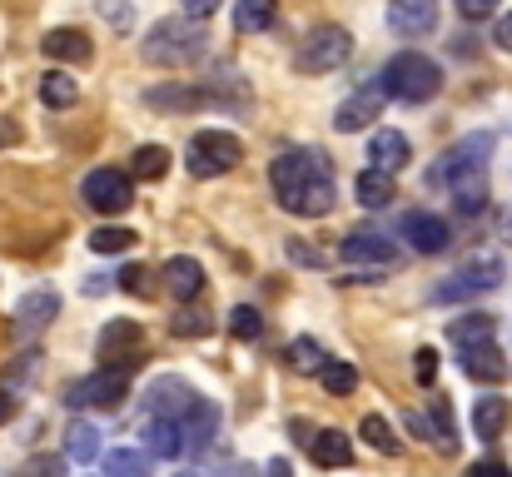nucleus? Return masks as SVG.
<instances>
[{
  "label": "nucleus",
  "instance_id": "f257e3e1",
  "mask_svg": "<svg viewBox=\"0 0 512 477\" xmlns=\"http://www.w3.org/2000/svg\"><path fill=\"white\" fill-rule=\"evenodd\" d=\"M274 199L299 219H324L334 209V164L319 150H279L269 159Z\"/></svg>",
  "mask_w": 512,
  "mask_h": 477
},
{
  "label": "nucleus",
  "instance_id": "f03ea898",
  "mask_svg": "<svg viewBox=\"0 0 512 477\" xmlns=\"http://www.w3.org/2000/svg\"><path fill=\"white\" fill-rule=\"evenodd\" d=\"M204 20H189V15H170V20H155L150 30H145V45H140V55H145V65H155V70H179V65H194L199 55H204Z\"/></svg>",
  "mask_w": 512,
  "mask_h": 477
},
{
  "label": "nucleus",
  "instance_id": "7ed1b4c3",
  "mask_svg": "<svg viewBox=\"0 0 512 477\" xmlns=\"http://www.w3.org/2000/svg\"><path fill=\"white\" fill-rule=\"evenodd\" d=\"M378 85H383L393 100H403V105H428V100L443 90V70H438V60H428L423 50H398V55L383 65Z\"/></svg>",
  "mask_w": 512,
  "mask_h": 477
},
{
  "label": "nucleus",
  "instance_id": "20e7f679",
  "mask_svg": "<svg viewBox=\"0 0 512 477\" xmlns=\"http://www.w3.org/2000/svg\"><path fill=\"white\" fill-rule=\"evenodd\" d=\"M189 174L194 179H219V174H229L239 159H244V145H239V135H229V130H199L194 140H189Z\"/></svg>",
  "mask_w": 512,
  "mask_h": 477
},
{
  "label": "nucleus",
  "instance_id": "39448f33",
  "mask_svg": "<svg viewBox=\"0 0 512 477\" xmlns=\"http://www.w3.org/2000/svg\"><path fill=\"white\" fill-rule=\"evenodd\" d=\"M348 55H353V35H348L343 25H319V30H309V40L299 45L294 65H299L304 75H329V70L348 65Z\"/></svg>",
  "mask_w": 512,
  "mask_h": 477
},
{
  "label": "nucleus",
  "instance_id": "423d86ee",
  "mask_svg": "<svg viewBox=\"0 0 512 477\" xmlns=\"http://www.w3.org/2000/svg\"><path fill=\"white\" fill-rule=\"evenodd\" d=\"M503 284V259L498 254H473L448 284H438L433 289V304H458V299H478V294H488V289H498Z\"/></svg>",
  "mask_w": 512,
  "mask_h": 477
},
{
  "label": "nucleus",
  "instance_id": "0eeeda50",
  "mask_svg": "<svg viewBox=\"0 0 512 477\" xmlns=\"http://www.w3.org/2000/svg\"><path fill=\"white\" fill-rule=\"evenodd\" d=\"M125 398H130V368H110V363H100L90 378L65 388L70 408H120Z\"/></svg>",
  "mask_w": 512,
  "mask_h": 477
},
{
  "label": "nucleus",
  "instance_id": "6e6552de",
  "mask_svg": "<svg viewBox=\"0 0 512 477\" xmlns=\"http://www.w3.org/2000/svg\"><path fill=\"white\" fill-rule=\"evenodd\" d=\"M135 184L140 179L125 174V169H90L85 184H80V194H85V204L95 214H125L135 204Z\"/></svg>",
  "mask_w": 512,
  "mask_h": 477
},
{
  "label": "nucleus",
  "instance_id": "1a4fd4ad",
  "mask_svg": "<svg viewBox=\"0 0 512 477\" xmlns=\"http://www.w3.org/2000/svg\"><path fill=\"white\" fill-rule=\"evenodd\" d=\"M95 353H100V363H110V368H130V373H135L140 358H145V328H140L135 318H115V323L100 328Z\"/></svg>",
  "mask_w": 512,
  "mask_h": 477
},
{
  "label": "nucleus",
  "instance_id": "9d476101",
  "mask_svg": "<svg viewBox=\"0 0 512 477\" xmlns=\"http://www.w3.org/2000/svg\"><path fill=\"white\" fill-rule=\"evenodd\" d=\"M339 254H343V264H353V269H363V274H383V269L398 264V244L383 239L378 229H358V234H348Z\"/></svg>",
  "mask_w": 512,
  "mask_h": 477
},
{
  "label": "nucleus",
  "instance_id": "9b49d317",
  "mask_svg": "<svg viewBox=\"0 0 512 477\" xmlns=\"http://www.w3.org/2000/svg\"><path fill=\"white\" fill-rule=\"evenodd\" d=\"M383 85L373 80V85H363V90H353L348 100H339V110H334V130L339 135H358V130H368L378 115H383Z\"/></svg>",
  "mask_w": 512,
  "mask_h": 477
},
{
  "label": "nucleus",
  "instance_id": "f8f14e48",
  "mask_svg": "<svg viewBox=\"0 0 512 477\" xmlns=\"http://www.w3.org/2000/svg\"><path fill=\"white\" fill-rule=\"evenodd\" d=\"M488 155H493V135H463L448 155L438 159L433 184H453V179L468 174V169H488Z\"/></svg>",
  "mask_w": 512,
  "mask_h": 477
},
{
  "label": "nucleus",
  "instance_id": "ddd939ff",
  "mask_svg": "<svg viewBox=\"0 0 512 477\" xmlns=\"http://www.w3.org/2000/svg\"><path fill=\"white\" fill-rule=\"evenodd\" d=\"M194 398H199V393H194L179 373H165V378H155L150 393H145V418H184V408H189Z\"/></svg>",
  "mask_w": 512,
  "mask_h": 477
},
{
  "label": "nucleus",
  "instance_id": "4468645a",
  "mask_svg": "<svg viewBox=\"0 0 512 477\" xmlns=\"http://www.w3.org/2000/svg\"><path fill=\"white\" fill-rule=\"evenodd\" d=\"M403 239H408L418 254H443V249L453 244V229H448L443 214L413 209V214H403Z\"/></svg>",
  "mask_w": 512,
  "mask_h": 477
},
{
  "label": "nucleus",
  "instance_id": "2eb2a0df",
  "mask_svg": "<svg viewBox=\"0 0 512 477\" xmlns=\"http://www.w3.org/2000/svg\"><path fill=\"white\" fill-rule=\"evenodd\" d=\"M40 50H45L50 60H65V65H90V55H95L90 35L75 30V25H55V30H45Z\"/></svg>",
  "mask_w": 512,
  "mask_h": 477
},
{
  "label": "nucleus",
  "instance_id": "dca6fc26",
  "mask_svg": "<svg viewBox=\"0 0 512 477\" xmlns=\"http://www.w3.org/2000/svg\"><path fill=\"white\" fill-rule=\"evenodd\" d=\"M463 353V373L473 378V383H503L508 378V358H503V348L488 338V343H473V348H458Z\"/></svg>",
  "mask_w": 512,
  "mask_h": 477
},
{
  "label": "nucleus",
  "instance_id": "f3484780",
  "mask_svg": "<svg viewBox=\"0 0 512 477\" xmlns=\"http://www.w3.org/2000/svg\"><path fill=\"white\" fill-rule=\"evenodd\" d=\"M165 294L179 299V304L199 299V294H204V264H199V259H189V254L165 259Z\"/></svg>",
  "mask_w": 512,
  "mask_h": 477
},
{
  "label": "nucleus",
  "instance_id": "a211bd4d",
  "mask_svg": "<svg viewBox=\"0 0 512 477\" xmlns=\"http://www.w3.org/2000/svg\"><path fill=\"white\" fill-rule=\"evenodd\" d=\"M388 25L398 35H428L438 25V0H388Z\"/></svg>",
  "mask_w": 512,
  "mask_h": 477
},
{
  "label": "nucleus",
  "instance_id": "6ab92c4d",
  "mask_svg": "<svg viewBox=\"0 0 512 477\" xmlns=\"http://www.w3.org/2000/svg\"><path fill=\"white\" fill-rule=\"evenodd\" d=\"M508 423H512V403L503 393H483V398L473 403V433H478L483 443H498Z\"/></svg>",
  "mask_w": 512,
  "mask_h": 477
},
{
  "label": "nucleus",
  "instance_id": "aec40b11",
  "mask_svg": "<svg viewBox=\"0 0 512 477\" xmlns=\"http://www.w3.org/2000/svg\"><path fill=\"white\" fill-rule=\"evenodd\" d=\"M179 428H184V443H189V448H209V443L219 438V408H214L209 398H194V403L184 408Z\"/></svg>",
  "mask_w": 512,
  "mask_h": 477
},
{
  "label": "nucleus",
  "instance_id": "412c9836",
  "mask_svg": "<svg viewBox=\"0 0 512 477\" xmlns=\"http://www.w3.org/2000/svg\"><path fill=\"white\" fill-rule=\"evenodd\" d=\"M309 443V458L319 463V468H348L353 463V443H348V433L339 428H319L314 438H304Z\"/></svg>",
  "mask_w": 512,
  "mask_h": 477
},
{
  "label": "nucleus",
  "instance_id": "4be33fe9",
  "mask_svg": "<svg viewBox=\"0 0 512 477\" xmlns=\"http://www.w3.org/2000/svg\"><path fill=\"white\" fill-rule=\"evenodd\" d=\"M145 443H150V453H155V458H170V463L189 453L179 418H145Z\"/></svg>",
  "mask_w": 512,
  "mask_h": 477
},
{
  "label": "nucleus",
  "instance_id": "5701e85b",
  "mask_svg": "<svg viewBox=\"0 0 512 477\" xmlns=\"http://www.w3.org/2000/svg\"><path fill=\"white\" fill-rule=\"evenodd\" d=\"M448 194H453V209L458 214H483V204H488V169H468V174H458L453 184H448Z\"/></svg>",
  "mask_w": 512,
  "mask_h": 477
},
{
  "label": "nucleus",
  "instance_id": "b1692460",
  "mask_svg": "<svg viewBox=\"0 0 512 477\" xmlns=\"http://www.w3.org/2000/svg\"><path fill=\"white\" fill-rule=\"evenodd\" d=\"M368 159H373L378 169L398 174V169L413 159V145H408V135H403V130H378V135H373V145H368Z\"/></svg>",
  "mask_w": 512,
  "mask_h": 477
},
{
  "label": "nucleus",
  "instance_id": "393cba45",
  "mask_svg": "<svg viewBox=\"0 0 512 477\" xmlns=\"http://www.w3.org/2000/svg\"><path fill=\"white\" fill-rule=\"evenodd\" d=\"M353 194H358L363 209H388V204H393V174L378 169V164H368V169H358Z\"/></svg>",
  "mask_w": 512,
  "mask_h": 477
},
{
  "label": "nucleus",
  "instance_id": "a878e982",
  "mask_svg": "<svg viewBox=\"0 0 512 477\" xmlns=\"http://www.w3.org/2000/svg\"><path fill=\"white\" fill-rule=\"evenodd\" d=\"M150 110H204L209 105V90L204 85H160L145 95Z\"/></svg>",
  "mask_w": 512,
  "mask_h": 477
},
{
  "label": "nucleus",
  "instance_id": "bb28decb",
  "mask_svg": "<svg viewBox=\"0 0 512 477\" xmlns=\"http://www.w3.org/2000/svg\"><path fill=\"white\" fill-rule=\"evenodd\" d=\"M493 333H498V318H493V314H478V309L448 323V343H453V348H473V343H488Z\"/></svg>",
  "mask_w": 512,
  "mask_h": 477
},
{
  "label": "nucleus",
  "instance_id": "cd10ccee",
  "mask_svg": "<svg viewBox=\"0 0 512 477\" xmlns=\"http://www.w3.org/2000/svg\"><path fill=\"white\" fill-rule=\"evenodd\" d=\"M55 314H60V294H55V289H30V294L15 304L20 328H45Z\"/></svg>",
  "mask_w": 512,
  "mask_h": 477
},
{
  "label": "nucleus",
  "instance_id": "c85d7f7f",
  "mask_svg": "<svg viewBox=\"0 0 512 477\" xmlns=\"http://www.w3.org/2000/svg\"><path fill=\"white\" fill-rule=\"evenodd\" d=\"M65 458H70V463H95V458H100V428L85 423V418H75V423L65 428Z\"/></svg>",
  "mask_w": 512,
  "mask_h": 477
},
{
  "label": "nucleus",
  "instance_id": "c756f323",
  "mask_svg": "<svg viewBox=\"0 0 512 477\" xmlns=\"http://www.w3.org/2000/svg\"><path fill=\"white\" fill-rule=\"evenodd\" d=\"M274 15H279V0H239L234 5V30L239 35H259V30L274 25Z\"/></svg>",
  "mask_w": 512,
  "mask_h": 477
},
{
  "label": "nucleus",
  "instance_id": "7c9ffc66",
  "mask_svg": "<svg viewBox=\"0 0 512 477\" xmlns=\"http://www.w3.org/2000/svg\"><path fill=\"white\" fill-rule=\"evenodd\" d=\"M80 100V85L65 75V70H45L40 75V105H50V110H70Z\"/></svg>",
  "mask_w": 512,
  "mask_h": 477
},
{
  "label": "nucleus",
  "instance_id": "2f4dec72",
  "mask_svg": "<svg viewBox=\"0 0 512 477\" xmlns=\"http://www.w3.org/2000/svg\"><path fill=\"white\" fill-rule=\"evenodd\" d=\"M130 174H135L140 184L165 179V174H170V150H165V145H140V150H135V159H130Z\"/></svg>",
  "mask_w": 512,
  "mask_h": 477
},
{
  "label": "nucleus",
  "instance_id": "473e14b6",
  "mask_svg": "<svg viewBox=\"0 0 512 477\" xmlns=\"http://www.w3.org/2000/svg\"><path fill=\"white\" fill-rule=\"evenodd\" d=\"M150 458H155V453H140V448H115V453H105L100 463H105V473H110V477H140V473H150Z\"/></svg>",
  "mask_w": 512,
  "mask_h": 477
},
{
  "label": "nucleus",
  "instance_id": "72a5a7b5",
  "mask_svg": "<svg viewBox=\"0 0 512 477\" xmlns=\"http://www.w3.org/2000/svg\"><path fill=\"white\" fill-rule=\"evenodd\" d=\"M319 383H324L334 398H348V393L358 388V368H353V363H343V358H324V368H319Z\"/></svg>",
  "mask_w": 512,
  "mask_h": 477
},
{
  "label": "nucleus",
  "instance_id": "f704fd0d",
  "mask_svg": "<svg viewBox=\"0 0 512 477\" xmlns=\"http://www.w3.org/2000/svg\"><path fill=\"white\" fill-rule=\"evenodd\" d=\"M135 229H125V224H100L95 234H90V249L95 254H125V249H135Z\"/></svg>",
  "mask_w": 512,
  "mask_h": 477
},
{
  "label": "nucleus",
  "instance_id": "c9c22d12",
  "mask_svg": "<svg viewBox=\"0 0 512 477\" xmlns=\"http://www.w3.org/2000/svg\"><path fill=\"white\" fill-rule=\"evenodd\" d=\"M284 358H289V368H294V373H314V378H319V368H324V358H329V353H324L314 338H294Z\"/></svg>",
  "mask_w": 512,
  "mask_h": 477
},
{
  "label": "nucleus",
  "instance_id": "e433bc0d",
  "mask_svg": "<svg viewBox=\"0 0 512 477\" xmlns=\"http://www.w3.org/2000/svg\"><path fill=\"white\" fill-rule=\"evenodd\" d=\"M433 448H443V453H458V423H453V408H448V398H433Z\"/></svg>",
  "mask_w": 512,
  "mask_h": 477
},
{
  "label": "nucleus",
  "instance_id": "4c0bfd02",
  "mask_svg": "<svg viewBox=\"0 0 512 477\" xmlns=\"http://www.w3.org/2000/svg\"><path fill=\"white\" fill-rule=\"evenodd\" d=\"M363 443L373 448V453H383V458H398V438H393V428H388V418H378V413H368L363 418Z\"/></svg>",
  "mask_w": 512,
  "mask_h": 477
},
{
  "label": "nucleus",
  "instance_id": "58836bf2",
  "mask_svg": "<svg viewBox=\"0 0 512 477\" xmlns=\"http://www.w3.org/2000/svg\"><path fill=\"white\" fill-rule=\"evenodd\" d=\"M209 328H214V318H209V309H194V299H189V304H184V309L170 318V333H174V338H204Z\"/></svg>",
  "mask_w": 512,
  "mask_h": 477
},
{
  "label": "nucleus",
  "instance_id": "ea45409f",
  "mask_svg": "<svg viewBox=\"0 0 512 477\" xmlns=\"http://www.w3.org/2000/svg\"><path fill=\"white\" fill-rule=\"evenodd\" d=\"M229 333L244 338V343H254V338L264 333V314L249 309V304H234V309H229Z\"/></svg>",
  "mask_w": 512,
  "mask_h": 477
},
{
  "label": "nucleus",
  "instance_id": "a19ab883",
  "mask_svg": "<svg viewBox=\"0 0 512 477\" xmlns=\"http://www.w3.org/2000/svg\"><path fill=\"white\" fill-rule=\"evenodd\" d=\"M150 279H155V274H150L145 264H130L115 284H120V289H130V294H155V284H150Z\"/></svg>",
  "mask_w": 512,
  "mask_h": 477
},
{
  "label": "nucleus",
  "instance_id": "79ce46f5",
  "mask_svg": "<svg viewBox=\"0 0 512 477\" xmlns=\"http://www.w3.org/2000/svg\"><path fill=\"white\" fill-rule=\"evenodd\" d=\"M100 10H105V20L115 30H130L135 25V5H125V0H100Z\"/></svg>",
  "mask_w": 512,
  "mask_h": 477
},
{
  "label": "nucleus",
  "instance_id": "37998d69",
  "mask_svg": "<svg viewBox=\"0 0 512 477\" xmlns=\"http://www.w3.org/2000/svg\"><path fill=\"white\" fill-rule=\"evenodd\" d=\"M284 249H289V259H294V264H304V269H324V254H319V249H309L304 239H289Z\"/></svg>",
  "mask_w": 512,
  "mask_h": 477
},
{
  "label": "nucleus",
  "instance_id": "c03bdc74",
  "mask_svg": "<svg viewBox=\"0 0 512 477\" xmlns=\"http://www.w3.org/2000/svg\"><path fill=\"white\" fill-rule=\"evenodd\" d=\"M413 358H418V363H413V368H418V383H433V378H438V348H418Z\"/></svg>",
  "mask_w": 512,
  "mask_h": 477
},
{
  "label": "nucleus",
  "instance_id": "a18cd8bd",
  "mask_svg": "<svg viewBox=\"0 0 512 477\" xmlns=\"http://www.w3.org/2000/svg\"><path fill=\"white\" fill-rule=\"evenodd\" d=\"M458 15L463 20H488V15H498V0H458Z\"/></svg>",
  "mask_w": 512,
  "mask_h": 477
},
{
  "label": "nucleus",
  "instance_id": "49530a36",
  "mask_svg": "<svg viewBox=\"0 0 512 477\" xmlns=\"http://www.w3.org/2000/svg\"><path fill=\"white\" fill-rule=\"evenodd\" d=\"M219 5H224V0H184V15H189V20H209Z\"/></svg>",
  "mask_w": 512,
  "mask_h": 477
},
{
  "label": "nucleus",
  "instance_id": "de8ad7c7",
  "mask_svg": "<svg viewBox=\"0 0 512 477\" xmlns=\"http://www.w3.org/2000/svg\"><path fill=\"white\" fill-rule=\"evenodd\" d=\"M493 40H498V50H508V55H512V10H508V15H498V30H493Z\"/></svg>",
  "mask_w": 512,
  "mask_h": 477
},
{
  "label": "nucleus",
  "instance_id": "09e8293b",
  "mask_svg": "<svg viewBox=\"0 0 512 477\" xmlns=\"http://www.w3.org/2000/svg\"><path fill=\"white\" fill-rule=\"evenodd\" d=\"M110 289H120V284H110V274H90V279H85V294H95V299L110 294Z\"/></svg>",
  "mask_w": 512,
  "mask_h": 477
},
{
  "label": "nucleus",
  "instance_id": "8fccbe9b",
  "mask_svg": "<svg viewBox=\"0 0 512 477\" xmlns=\"http://www.w3.org/2000/svg\"><path fill=\"white\" fill-rule=\"evenodd\" d=\"M498 239L512 244V204H503V214H498Z\"/></svg>",
  "mask_w": 512,
  "mask_h": 477
},
{
  "label": "nucleus",
  "instance_id": "3c124183",
  "mask_svg": "<svg viewBox=\"0 0 512 477\" xmlns=\"http://www.w3.org/2000/svg\"><path fill=\"white\" fill-rule=\"evenodd\" d=\"M15 418V398H10V388H0V428Z\"/></svg>",
  "mask_w": 512,
  "mask_h": 477
},
{
  "label": "nucleus",
  "instance_id": "603ef678",
  "mask_svg": "<svg viewBox=\"0 0 512 477\" xmlns=\"http://www.w3.org/2000/svg\"><path fill=\"white\" fill-rule=\"evenodd\" d=\"M473 473H508V463H498V458H483Z\"/></svg>",
  "mask_w": 512,
  "mask_h": 477
}]
</instances>
